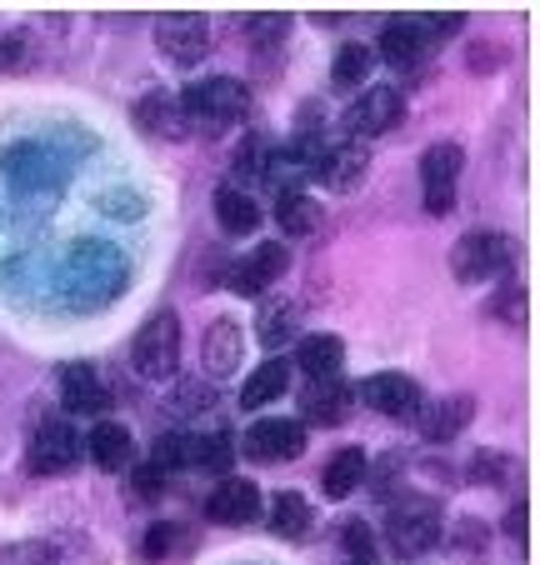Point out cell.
Segmentation results:
<instances>
[{
    "label": "cell",
    "mask_w": 540,
    "mask_h": 565,
    "mask_svg": "<svg viewBox=\"0 0 540 565\" xmlns=\"http://www.w3.org/2000/svg\"><path fill=\"white\" fill-rule=\"evenodd\" d=\"M245 106H251V90L235 75H205V81L180 90V116H186L191 136H225L245 120Z\"/></svg>",
    "instance_id": "1"
},
{
    "label": "cell",
    "mask_w": 540,
    "mask_h": 565,
    "mask_svg": "<svg viewBox=\"0 0 540 565\" xmlns=\"http://www.w3.org/2000/svg\"><path fill=\"white\" fill-rule=\"evenodd\" d=\"M385 531L401 555H425L431 545H441V501L421 491H405L385 505Z\"/></svg>",
    "instance_id": "2"
},
{
    "label": "cell",
    "mask_w": 540,
    "mask_h": 565,
    "mask_svg": "<svg viewBox=\"0 0 540 565\" xmlns=\"http://www.w3.org/2000/svg\"><path fill=\"white\" fill-rule=\"evenodd\" d=\"M510 266H516V241L500 231H466L451 246V270L466 286H486L496 276H510Z\"/></svg>",
    "instance_id": "3"
},
{
    "label": "cell",
    "mask_w": 540,
    "mask_h": 565,
    "mask_svg": "<svg viewBox=\"0 0 540 565\" xmlns=\"http://www.w3.org/2000/svg\"><path fill=\"white\" fill-rule=\"evenodd\" d=\"M130 365L140 381H176L180 371V316L176 310H156L136 331L130 345Z\"/></svg>",
    "instance_id": "4"
},
{
    "label": "cell",
    "mask_w": 540,
    "mask_h": 565,
    "mask_svg": "<svg viewBox=\"0 0 540 565\" xmlns=\"http://www.w3.org/2000/svg\"><path fill=\"white\" fill-rule=\"evenodd\" d=\"M460 25H466V15H405V21H391L381 31V55L391 65H415L431 45H441L445 35H456Z\"/></svg>",
    "instance_id": "5"
},
{
    "label": "cell",
    "mask_w": 540,
    "mask_h": 565,
    "mask_svg": "<svg viewBox=\"0 0 540 565\" xmlns=\"http://www.w3.org/2000/svg\"><path fill=\"white\" fill-rule=\"evenodd\" d=\"M460 171H466V156L451 140H441V146H431L421 156V201L431 215H451L460 191Z\"/></svg>",
    "instance_id": "6"
},
{
    "label": "cell",
    "mask_w": 540,
    "mask_h": 565,
    "mask_svg": "<svg viewBox=\"0 0 540 565\" xmlns=\"http://www.w3.org/2000/svg\"><path fill=\"white\" fill-rule=\"evenodd\" d=\"M241 456L255 460V466H280V460L306 456V426H300V420H286V416L255 420L241 440Z\"/></svg>",
    "instance_id": "7"
},
{
    "label": "cell",
    "mask_w": 540,
    "mask_h": 565,
    "mask_svg": "<svg viewBox=\"0 0 540 565\" xmlns=\"http://www.w3.org/2000/svg\"><path fill=\"white\" fill-rule=\"evenodd\" d=\"M405 116V96H401V86H360V96L350 100V110H346V130H350V140H371V136H385V130L395 126V120Z\"/></svg>",
    "instance_id": "8"
},
{
    "label": "cell",
    "mask_w": 540,
    "mask_h": 565,
    "mask_svg": "<svg viewBox=\"0 0 540 565\" xmlns=\"http://www.w3.org/2000/svg\"><path fill=\"white\" fill-rule=\"evenodd\" d=\"M360 401L385 420H415L425 406V391L401 371H375V375H366V385H360Z\"/></svg>",
    "instance_id": "9"
},
{
    "label": "cell",
    "mask_w": 540,
    "mask_h": 565,
    "mask_svg": "<svg viewBox=\"0 0 540 565\" xmlns=\"http://www.w3.org/2000/svg\"><path fill=\"white\" fill-rule=\"evenodd\" d=\"M25 456H31L35 476H65V470H75V460H81V436H75L71 420L51 416L31 430V450H25Z\"/></svg>",
    "instance_id": "10"
},
{
    "label": "cell",
    "mask_w": 540,
    "mask_h": 565,
    "mask_svg": "<svg viewBox=\"0 0 540 565\" xmlns=\"http://www.w3.org/2000/svg\"><path fill=\"white\" fill-rule=\"evenodd\" d=\"M156 45L160 55H170V65H195L211 51V21L195 11H176L156 21Z\"/></svg>",
    "instance_id": "11"
},
{
    "label": "cell",
    "mask_w": 540,
    "mask_h": 565,
    "mask_svg": "<svg viewBox=\"0 0 540 565\" xmlns=\"http://www.w3.org/2000/svg\"><path fill=\"white\" fill-rule=\"evenodd\" d=\"M286 266H290V256H286V241H261V246L251 250V256H241L231 270H225V286L235 290V296H261L271 280H280L286 276Z\"/></svg>",
    "instance_id": "12"
},
{
    "label": "cell",
    "mask_w": 540,
    "mask_h": 565,
    "mask_svg": "<svg viewBox=\"0 0 540 565\" xmlns=\"http://www.w3.org/2000/svg\"><path fill=\"white\" fill-rule=\"evenodd\" d=\"M110 401H116V395H110L106 375H100L96 365H85V361L61 365V406L71 411V416H106Z\"/></svg>",
    "instance_id": "13"
},
{
    "label": "cell",
    "mask_w": 540,
    "mask_h": 565,
    "mask_svg": "<svg viewBox=\"0 0 540 565\" xmlns=\"http://www.w3.org/2000/svg\"><path fill=\"white\" fill-rule=\"evenodd\" d=\"M241 361H245V331L231 316H215L201 335V371L211 375V381H221V375L241 371Z\"/></svg>",
    "instance_id": "14"
},
{
    "label": "cell",
    "mask_w": 540,
    "mask_h": 565,
    "mask_svg": "<svg viewBox=\"0 0 540 565\" xmlns=\"http://www.w3.org/2000/svg\"><path fill=\"white\" fill-rule=\"evenodd\" d=\"M205 521L215 525H251L261 521V491L245 476H225L211 495H205Z\"/></svg>",
    "instance_id": "15"
},
{
    "label": "cell",
    "mask_w": 540,
    "mask_h": 565,
    "mask_svg": "<svg viewBox=\"0 0 540 565\" xmlns=\"http://www.w3.org/2000/svg\"><path fill=\"white\" fill-rule=\"evenodd\" d=\"M366 171H371V150L356 146V140H340V146L326 150V160L316 166L310 181H320L326 191H336V195H350L360 181H366Z\"/></svg>",
    "instance_id": "16"
},
{
    "label": "cell",
    "mask_w": 540,
    "mask_h": 565,
    "mask_svg": "<svg viewBox=\"0 0 540 565\" xmlns=\"http://www.w3.org/2000/svg\"><path fill=\"white\" fill-rule=\"evenodd\" d=\"M350 385L340 381V375H326V381H306V391H300V416L310 420V426H346L350 420Z\"/></svg>",
    "instance_id": "17"
},
{
    "label": "cell",
    "mask_w": 540,
    "mask_h": 565,
    "mask_svg": "<svg viewBox=\"0 0 540 565\" xmlns=\"http://www.w3.org/2000/svg\"><path fill=\"white\" fill-rule=\"evenodd\" d=\"M470 416H476V401H470V395H441V401H425L415 426H421V436L431 440V446H445V440H456L460 430L470 426Z\"/></svg>",
    "instance_id": "18"
},
{
    "label": "cell",
    "mask_w": 540,
    "mask_h": 565,
    "mask_svg": "<svg viewBox=\"0 0 540 565\" xmlns=\"http://www.w3.org/2000/svg\"><path fill=\"white\" fill-rule=\"evenodd\" d=\"M136 126L156 140H186V116H180V96L176 90H146L136 100Z\"/></svg>",
    "instance_id": "19"
},
{
    "label": "cell",
    "mask_w": 540,
    "mask_h": 565,
    "mask_svg": "<svg viewBox=\"0 0 540 565\" xmlns=\"http://www.w3.org/2000/svg\"><path fill=\"white\" fill-rule=\"evenodd\" d=\"M85 450H91V460H96L100 470H110V476L136 466V440H130V430L120 426V420H96Z\"/></svg>",
    "instance_id": "20"
},
{
    "label": "cell",
    "mask_w": 540,
    "mask_h": 565,
    "mask_svg": "<svg viewBox=\"0 0 540 565\" xmlns=\"http://www.w3.org/2000/svg\"><path fill=\"white\" fill-rule=\"evenodd\" d=\"M366 476H371V456H366L360 446H346L326 460V470H320V491H326V501H346V495L360 491V480Z\"/></svg>",
    "instance_id": "21"
},
{
    "label": "cell",
    "mask_w": 540,
    "mask_h": 565,
    "mask_svg": "<svg viewBox=\"0 0 540 565\" xmlns=\"http://www.w3.org/2000/svg\"><path fill=\"white\" fill-rule=\"evenodd\" d=\"M286 385H290V361H280V355H265V361L255 365V371L245 375V385H241V411L271 406L276 395H286Z\"/></svg>",
    "instance_id": "22"
},
{
    "label": "cell",
    "mask_w": 540,
    "mask_h": 565,
    "mask_svg": "<svg viewBox=\"0 0 540 565\" xmlns=\"http://www.w3.org/2000/svg\"><path fill=\"white\" fill-rule=\"evenodd\" d=\"M215 221H221L225 235H255L261 205L245 195V185H221V191H215Z\"/></svg>",
    "instance_id": "23"
},
{
    "label": "cell",
    "mask_w": 540,
    "mask_h": 565,
    "mask_svg": "<svg viewBox=\"0 0 540 565\" xmlns=\"http://www.w3.org/2000/svg\"><path fill=\"white\" fill-rule=\"evenodd\" d=\"M296 365L310 375V381H326V375H340V365H346V341L340 335H306L296 351Z\"/></svg>",
    "instance_id": "24"
},
{
    "label": "cell",
    "mask_w": 540,
    "mask_h": 565,
    "mask_svg": "<svg viewBox=\"0 0 540 565\" xmlns=\"http://www.w3.org/2000/svg\"><path fill=\"white\" fill-rule=\"evenodd\" d=\"M371 71H375V45H366V41H346L336 51V61H330V81L340 90L371 86Z\"/></svg>",
    "instance_id": "25"
},
{
    "label": "cell",
    "mask_w": 540,
    "mask_h": 565,
    "mask_svg": "<svg viewBox=\"0 0 540 565\" xmlns=\"http://www.w3.org/2000/svg\"><path fill=\"white\" fill-rule=\"evenodd\" d=\"M310 501L300 491H280L276 501H271V531L286 535V541H306L310 535Z\"/></svg>",
    "instance_id": "26"
},
{
    "label": "cell",
    "mask_w": 540,
    "mask_h": 565,
    "mask_svg": "<svg viewBox=\"0 0 540 565\" xmlns=\"http://www.w3.org/2000/svg\"><path fill=\"white\" fill-rule=\"evenodd\" d=\"M296 331H300V306H290V300L265 306L261 320H255V341H261L265 351H280V345H286Z\"/></svg>",
    "instance_id": "27"
},
{
    "label": "cell",
    "mask_w": 540,
    "mask_h": 565,
    "mask_svg": "<svg viewBox=\"0 0 540 565\" xmlns=\"http://www.w3.org/2000/svg\"><path fill=\"white\" fill-rule=\"evenodd\" d=\"M276 225L286 235H310L320 231V205L306 191H276Z\"/></svg>",
    "instance_id": "28"
},
{
    "label": "cell",
    "mask_w": 540,
    "mask_h": 565,
    "mask_svg": "<svg viewBox=\"0 0 540 565\" xmlns=\"http://www.w3.org/2000/svg\"><path fill=\"white\" fill-rule=\"evenodd\" d=\"M466 480L470 486H516L520 480V466L510 450H476L466 466Z\"/></svg>",
    "instance_id": "29"
},
{
    "label": "cell",
    "mask_w": 540,
    "mask_h": 565,
    "mask_svg": "<svg viewBox=\"0 0 540 565\" xmlns=\"http://www.w3.org/2000/svg\"><path fill=\"white\" fill-rule=\"evenodd\" d=\"M241 35H245V45H255V51H276V45L290 35V15H276V11L245 15V21H241Z\"/></svg>",
    "instance_id": "30"
},
{
    "label": "cell",
    "mask_w": 540,
    "mask_h": 565,
    "mask_svg": "<svg viewBox=\"0 0 540 565\" xmlns=\"http://www.w3.org/2000/svg\"><path fill=\"white\" fill-rule=\"evenodd\" d=\"M195 456V436H180V430H170V436H156V446H150V466L156 470H180V466H191Z\"/></svg>",
    "instance_id": "31"
},
{
    "label": "cell",
    "mask_w": 540,
    "mask_h": 565,
    "mask_svg": "<svg viewBox=\"0 0 540 565\" xmlns=\"http://www.w3.org/2000/svg\"><path fill=\"white\" fill-rule=\"evenodd\" d=\"M231 460H235V440L231 436H195V456H191V466H211V470H231Z\"/></svg>",
    "instance_id": "32"
},
{
    "label": "cell",
    "mask_w": 540,
    "mask_h": 565,
    "mask_svg": "<svg viewBox=\"0 0 540 565\" xmlns=\"http://www.w3.org/2000/svg\"><path fill=\"white\" fill-rule=\"evenodd\" d=\"M490 310H496V316L506 320V326H516V331H520V326H526V286H520V280L510 276L506 286H500L496 296H490Z\"/></svg>",
    "instance_id": "33"
},
{
    "label": "cell",
    "mask_w": 540,
    "mask_h": 565,
    "mask_svg": "<svg viewBox=\"0 0 540 565\" xmlns=\"http://www.w3.org/2000/svg\"><path fill=\"white\" fill-rule=\"evenodd\" d=\"M340 545H346L350 565H371L375 561V541H371V531H366V521H346V525H340Z\"/></svg>",
    "instance_id": "34"
},
{
    "label": "cell",
    "mask_w": 540,
    "mask_h": 565,
    "mask_svg": "<svg viewBox=\"0 0 540 565\" xmlns=\"http://www.w3.org/2000/svg\"><path fill=\"white\" fill-rule=\"evenodd\" d=\"M265 160H271V146H265V140H245L231 171L241 175V181H265Z\"/></svg>",
    "instance_id": "35"
},
{
    "label": "cell",
    "mask_w": 540,
    "mask_h": 565,
    "mask_svg": "<svg viewBox=\"0 0 540 565\" xmlns=\"http://www.w3.org/2000/svg\"><path fill=\"white\" fill-rule=\"evenodd\" d=\"M25 65H31V35L6 31L0 35V71H25Z\"/></svg>",
    "instance_id": "36"
},
{
    "label": "cell",
    "mask_w": 540,
    "mask_h": 565,
    "mask_svg": "<svg viewBox=\"0 0 540 565\" xmlns=\"http://www.w3.org/2000/svg\"><path fill=\"white\" fill-rule=\"evenodd\" d=\"M176 525H170V521H156V525H150V531H146V541H140V555H146V561H166V555L170 551H176Z\"/></svg>",
    "instance_id": "37"
},
{
    "label": "cell",
    "mask_w": 540,
    "mask_h": 565,
    "mask_svg": "<svg viewBox=\"0 0 540 565\" xmlns=\"http://www.w3.org/2000/svg\"><path fill=\"white\" fill-rule=\"evenodd\" d=\"M130 480H136V495L140 501H156L160 491H166V470H156L146 460V466H130Z\"/></svg>",
    "instance_id": "38"
},
{
    "label": "cell",
    "mask_w": 540,
    "mask_h": 565,
    "mask_svg": "<svg viewBox=\"0 0 540 565\" xmlns=\"http://www.w3.org/2000/svg\"><path fill=\"white\" fill-rule=\"evenodd\" d=\"M0 565H51L45 545H15V551H0Z\"/></svg>",
    "instance_id": "39"
},
{
    "label": "cell",
    "mask_w": 540,
    "mask_h": 565,
    "mask_svg": "<svg viewBox=\"0 0 540 565\" xmlns=\"http://www.w3.org/2000/svg\"><path fill=\"white\" fill-rule=\"evenodd\" d=\"M466 65H470L476 75H480V71H500V45H496V41H476V45H470V61H466Z\"/></svg>",
    "instance_id": "40"
},
{
    "label": "cell",
    "mask_w": 540,
    "mask_h": 565,
    "mask_svg": "<svg viewBox=\"0 0 540 565\" xmlns=\"http://www.w3.org/2000/svg\"><path fill=\"white\" fill-rule=\"evenodd\" d=\"M506 535H510V541H526V501L510 505V515H506Z\"/></svg>",
    "instance_id": "41"
},
{
    "label": "cell",
    "mask_w": 540,
    "mask_h": 565,
    "mask_svg": "<svg viewBox=\"0 0 540 565\" xmlns=\"http://www.w3.org/2000/svg\"><path fill=\"white\" fill-rule=\"evenodd\" d=\"M346 565H350V561H346Z\"/></svg>",
    "instance_id": "42"
}]
</instances>
